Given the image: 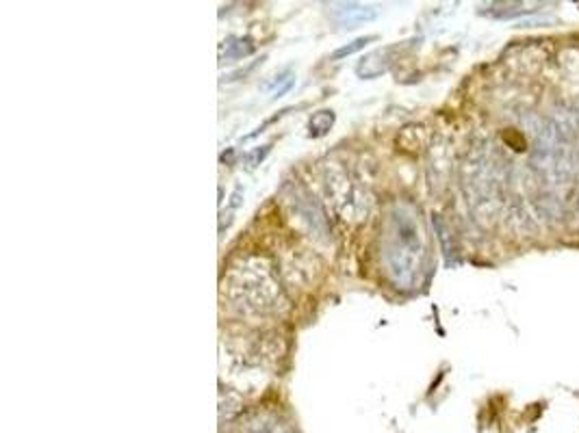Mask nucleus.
I'll return each instance as SVG.
<instances>
[{
	"label": "nucleus",
	"mask_w": 579,
	"mask_h": 433,
	"mask_svg": "<svg viewBox=\"0 0 579 433\" xmlns=\"http://www.w3.org/2000/svg\"><path fill=\"white\" fill-rule=\"evenodd\" d=\"M382 256L395 288H417L423 273V262H426V241H423V230L419 225L417 213L410 206L397 204L389 213L384 227Z\"/></svg>",
	"instance_id": "obj_1"
},
{
	"label": "nucleus",
	"mask_w": 579,
	"mask_h": 433,
	"mask_svg": "<svg viewBox=\"0 0 579 433\" xmlns=\"http://www.w3.org/2000/svg\"><path fill=\"white\" fill-rule=\"evenodd\" d=\"M332 18L341 28H356L365 22L375 20L377 9L360 3H336L332 5Z\"/></svg>",
	"instance_id": "obj_2"
},
{
	"label": "nucleus",
	"mask_w": 579,
	"mask_h": 433,
	"mask_svg": "<svg viewBox=\"0 0 579 433\" xmlns=\"http://www.w3.org/2000/svg\"><path fill=\"white\" fill-rule=\"evenodd\" d=\"M391 48H384V50H375V52H369L367 57L360 59V63L356 65V74L360 78H377L382 74L389 72L391 67Z\"/></svg>",
	"instance_id": "obj_3"
},
{
	"label": "nucleus",
	"mask_w": 579,
	"mask_h": 433,
	"mask_svg": "<svg viewBox=\"0 0 579 433\" xmlns=\"http://www.w3.org/2000/svg\"><path fill=\"white\" fill-rule=\"evenodd\" d=\"M334 126V113L332 111H317L311 120H308V130H311V137H324L330 133V128Z\"/></svg>",
	"instance_id": "obj_4"
},
{
	"label": "nucleus",
	"mask_w": 579,
	"mask_h": 433,
	"mask_svg": "<svg viewBox=\"0 0 579 433\" xmlns=\"http://www.w3.org/2000/svg\"><path fill=\"white\" fill-rule=\"evenodd\" d=\"M525 3H492L490 5V16L492 18H519V16H527L531 9H525Z\"/></svg>",
	"instance_id": "obj_5"
},
{
	"label": "nucleus",
	"mask_w": 579,
	"mask_h": 433,
	"mask_svg": "<svg viewBox=\"0 0 579 433\" xmlns=\"http://www.w3.org/2000/svg\"><path fill=\"white\" fill-rule=\"evenodd\" d=\"M254 52L250 39H228L226 44V59H243Z\"/></svg>",
	"instance_id": "obj_6"
},
{
	"label": "nucleus",
	"mask_w": 579,
	"mask_h": 433,
	"mask_svg": "<svg viewBox=\"0 0 579 433\" xmlns=\"http://www.w3.org/2000/svg\"><path fill=\"white\" fill-rule=\"evenodd\" d=\"M375 35H367V37H358V39H354L352 44H347V46H341L338 50H334L332 52V59H345V57H350V55H356L358 50H363L367 44H371V42H375Z\"/></svg>",
	"instance_id": "obj_7"
},
{
	"label": "nucleus",
	"mask_w": 579,
	"mask_h": 433,
	"mask_svg": "<svg viewBox=\"0 0 579 433\" xmlns=\"http://www.w3.org/2000/svg\"><path fill=\"white\" fill-rule=\"evenodd\" d=\"M269 150H272V145H263V150H260V147H258V150H254V152L248 156V163H250V167L258 165V163L265 159V156L269 154Z\"/></svg>",
	"instance_id": "obj_8"
}]
</instances>
